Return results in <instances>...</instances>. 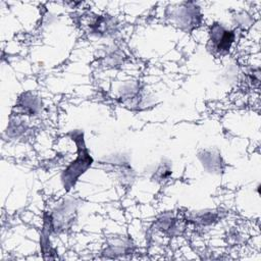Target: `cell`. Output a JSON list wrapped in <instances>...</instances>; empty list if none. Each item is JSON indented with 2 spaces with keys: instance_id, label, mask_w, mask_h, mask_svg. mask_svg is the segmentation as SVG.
<instances>
[{
  "instance_id": "cell-2",
  "label": "cell",
  "mask_w": 261,
  "mask_h": 261,
  "mask_svg": "<svg viewBox=\"0 0 261 261\" xmlns=\"http://www.w3.org/2000/svg\"><path fill=\"white\" fill-rule=\"evenodd\" d=\"M233 41V34L220 24H214L210 32L211 48L219 54L226 53Z\"/></svg>"
},
{
  "instance_id": "cell-1",
  "label": "cell",
  "mask_w": 261,
  "mask_h": 261,
  "mask_svg": "<svg viewBox=\"0 0 261 261\" xmlns=\"http://www.w3.org/2000/svg\"><path fill=\"white\" fill-rule=\"evenodd\" d=\"M74 139V138H73ZM76 144H77V148H79V157L76 158V160L74 162H72V164H70L67 169L65 170V172L62 175V180L64 184V187L68 190L70 189V187L72 185H74L75 180L77 179V177L84 173L86 171V169L91 165L92 163V158L90 157L84 141L81 139L80 142L76 141V139H74Z\"/></svg>"
}]
</instances>
